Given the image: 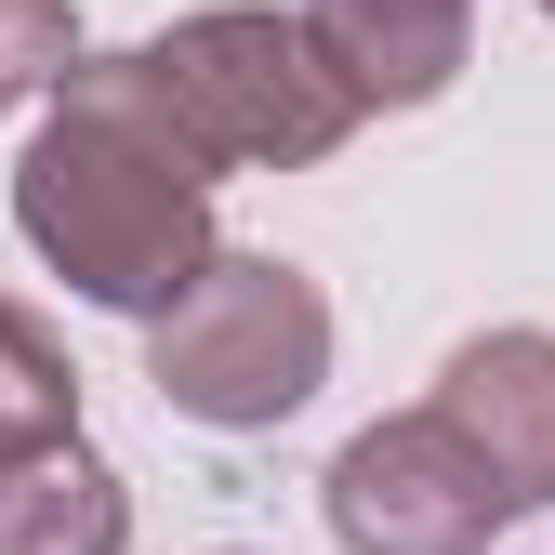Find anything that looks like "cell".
<instances>
[{"instance_id": "1", "label": "cell", "mask_w": 555, "mask_h": 555, "mask_svg": "<svg viewBox=\"0 0 555 555\" xmlns=\"http://www.w3.org/2000/svg\"><path fill=\"white\" fill-rule=\"evenodd\" d=\"M212 185L225 172L198 159V132L172 119L159 66L146 53H80L53 119L14 159V225H27V251L80 305L159 331L198 278H212V251H225L212 238Z\"/></svg>"}, {"instance_id": "2", "label": "cell", "mask_w": 555, "mask_h": 555, "mask_svg": "<svg viewBox=\"0 0 555 555\" xmlns=\"http://www.w3.org/2000/svg\"><path fill=\"white\" fill-rule=\"evenodd\" d=\"M172 119L198 132V159L212 172H305L331 159L344 132H358V80L318 53L305 14H278V0H212V14H172L146 40Z\"/></svg>"}, {"instance_id": "3", "label": "cell", "mask_w": 555, "mask_h": 555, "mask_svg": "<svg viewBox=\"0 0 555 555\" xmlns=\"http://www.w3.org/2000/svg\"><path fill=\"white\" fill-rule=\"evenodd\" d=\"M146 384H159V410H185L212 437L292 424L331 384V292L278 251H212V278L146 331Z\"/></svg>"}, {"instance_id": "4", "label": "cell", "mask_w": 555, "mask_h": 555, "mask_svg": "<svg viewBox=\"0 0 555 555\" xmlns=\"http://www.w3.org/2000/svg\"><path fill=\"white\" fill-rule=\"evenodd\" d=\"M331 542L344 555H490L516 529V490L476 463L437 410H397V424H358L318 476Z\"/></svg>"}, {"instance_id": "5", "label": "cell", "mask_w": 555, "mask_h": 555, "mask_svg": "<svg viewBox=\"0 0 555 555\" xmlns=\"http://www.w3.org/2000/svg\"><path fill=\"white\" fill-rule=\"evenodd\" d=\"M424 410L516 490V516L555 503V331H476V344H450V371H437Z\"/></svg>"}, {"instance_id": "6", "label": "cell", "mask_w": 555, "mask_h": 555, "mask_svg": "<svg viewBox=\"0 0 555 555\" xmlns=\"http://www.w3.org/2000/svg\"><path fill=\"white\" fill-rule=\"evenodd\" d=\"M305 27L358 80V106H437L476 53V0H305Z\"/></svg>"}, {"instance_id": "7", "label": "cell", "mask_w": 555, "mask_h": 555, "mask_svg": "<svg viewBox=\"0 0 555 555\" xmlns=\"http://www.w3.org/2000/svg\"><path fill=\"white\" fill-rule=\"evenodd\" d=\"M0 555H132V490L106 450H53L0 476Z\"/></svg>"}, {"instance_id": "8", "label": "cell", "mask_w": 555, "mask_h": 555, "mask_svg": "<svg viewBox=\"0 0 555 555\" xmlns=\"http://www.w3.org/2000/svg\"><path fill=\"white\" fill-rule=\"evenodd\" d=\"M53 450H80V371H66V344L0 292V476H27Z\"/></svg>"}, {"instance_id": "9", "label": "cell", "mask_w": 555, "mask_h": 555, "mask_svg": "<svg viewBox=\"0 0 555 555\" xmlns=\"http://www.w3.org/2000/svg\"><path fill=\"white\" fill-rule=\"evenodd\" d=\"M66 66H80V14L66 0H0V106L66 93Z\"/></svg>"}, {"instance_id": "10", "label": "cell", "mask_w": 555, "mask_h": 555, "mask_svg": "<svg viewBox=\"0 0 555 555\" xmlns=\"http://www.w3.org/2000/svg\"><path fill=\"white\" fill-rule=\"evenodd\" d=\"M542 14H555V0H542Z\"/></svg>"}]
</instances>
